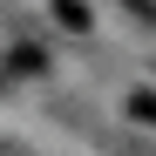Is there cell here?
<instances>
[{
	"instance_id": "obj_3",
	"label": "cell",
	"mask_w": 156,
	"mask_h": 156,
	"mask_svg": "<svg viewBox=\"0 0 156 156\" xmlns=\"http://www.w3.org/2000/svg\"><path fill=\"white\" fill-rule=\"evenodd\" d=\"M129 115H136V122H156V95L136 88V95H129Z\"/></svg>"
},
{
	"instance_id": "obj_2",
	"label": "cell",
	"mask_w": 156,
	"mask_h": 156,
	"mask_svg": "<svg viewBox=\"0 0 156 156\" xmlns=\"http://www.w3.org/2000/svg\"><path fill=\"white\" fill-rule=\"evenodd\" d=\"M48 61H41V48H14V75H41Z\"/></svg>"
},
{
	"instance_id": "obj_4",
	"label": "cell",
	"mask_w": 156,
	"mask_h": 156,
	"mask_svg": "<svg viewBox=\"0 0 156 156\" xmlns=\"http://www.w3.org/2000/svg\"><path fill=\"white\" fill-rule=\"evenodd\" d=\"M122 7H129V14H143L149 27H156V0H122Z\"/></svg>"
},
{
	"instance_id": "obj_1",
	"label": "cell",
	"mask_w": 156,
	"mask_h": 156,
	"mask_svg": "<svg viewBox=\"0 0 156 156\" xmlns=\"http://www.w3.org/2000/svg\"><path fill=\"white\" fill-rule=\"evenodd\" d=\"M55 20H61V27H68V34H88V27H95V20H88V7H82V0H55Z\"/></svg>"
}]
</instances>
